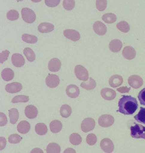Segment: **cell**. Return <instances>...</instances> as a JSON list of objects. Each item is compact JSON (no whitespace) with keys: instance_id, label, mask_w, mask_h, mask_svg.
<instances>
[{"instance_id":"cell-1","label":"cell","mask_w":145,"mask_h":153,"mask_svg":"<svg viewBox=\"0 0 145 153\" xmlns=\"http://www.w3.org/2000/svg\"><path fill=\"white\" fill-rule=\"evenodd\" d=\"M118 111L124 115H132L138 107L136 100L131 96H123L118 102Z\"/></svg>"},{"instance_id":"cell-2","label":"cell","mask_w":145,"mask_h":153,"mask_svg":"<svg viewBox=\"0 0 145 153\" xmlns=\"http://www.w3.org/2000/svg\"><path fill=\"white\" fill-rule=\"evenodd\" d=\"M131 136L133 138L145 140V127L138 124L133 125L131 127Z\"/></svg>"},{"instance_id":"cell-3","label":"cell","mask_w":145,"mask_h":153,"mask_svg":"<svg viewBox=\"0 0 145 153\" xmlns=\"http://www.w3.org/2000/svg\"><path fill=\"white\" fill-rule=\"evenodd\" d=\"M23 19L27 23H33L36 20V14L32 10L28 8H24L22 10Z\"/></svg>"},{"instance_id":"cell-4","label":"cell","mask_w":145,"mask_h":153,"mask_svg":"<svg viewBox=\"0 0 145 153\" xmlns=\"http://www.w3.org/2000/svg\"><path fill=\"white\" fill-rule=\"evenodd\" d=\"M74 73L77 78L81 81H87L89 78V73L87 69L81 65L76 66Z\"/></svg>"},{"instance_id":"cell-5","label":"cell","mask_w":145,"mask_h":153,"mask_svg":"<svg viewBox=\"0 0 145 153\" xmlns=\"http://www.w3.org/2000/svg\"><path fill=\"white\" fill-rule=\"evenodd\" d=\"M115 123V118L109 114L101 116L98 119V124L100 126L108 128L112 126Z\"/></svg>"},{"instance_id":"cell-6","label":"cell","mask_w":145,"mask_h":153,"mask_svg":"<svg viewBox=\"0 0 145 153\" xmlns=\"http://www.w3.org/2000/svg\"><path fill=\"white\" fill-rule=\"evenodd\" d=\"M96 126L95 121L91 117H88L82 121L81 128V130L85 132V133H88L89 131H91L94 129Z\"/></svg>"},{"instance_id":"cell-7","label":"cell","mask_w":145,"mask_h":153,"mask_svg":"<svg viewBox=\"0 0 145 153\" xmlns=\"http://www.w3.org/2000/svg\"><path fill=\"white\" fill-rule=\"evenodd\" d=\"M128 81L129 86L135 89L140 88L143 85V80L138 75L130 76Z\"/></svg>"},{"instance_id":"cell-8","label":"cell","mask_w":145,"mask_h":153,"mask_svg":"<svg viewBox=\"0 0 145 153\" xmlns=\"http://www.w3.org/2000/svg\"><path fill=\"white\" fill-rule=\"evenodd\" d=\"M100 146L103 151L107 153L112 152L115 149L113 141L109 138H105L102 140L100 143Z\"/></svg>"},{"instance_id":"cell-9","label":"cell","mask_w":145,"mask_h":153,"mask_svg":"<svg viewBox=\"0 0 145 153\" xmlns=\"http://www.w3.org/2000/svg\"><path fill=\"white\" fill-rule=\"evenodd\" d=\"M60 82L59 78L57 75L49 74L46 78V84L50 88H55L59 86Z\"/></svg>"},{"instance_id":"cell-10","label":"cell","mask_w":145,"mask_h":153,"mask_svg":"<svg viewBox=\"0 0 145 153\" xmlns=\"http://www.w3.org/2000/svg\"><path fill=\"white\" fill-rule=\"evenodd\" d=\"M93 30L99 36L105 35L107 31V27L104 23L97 21L93 24Z\"/></svg>"},{"instance_id":"cell-11","label":"cell","mask_w":145,"mask_h":153,"mask_svg":"<svg viewBox=\"0 0 145 153\" xmlns=\"http://www.w3.org/2000/svg\"><path fill=\"white\" fill-rule=\"evenodd\" d=\"M101 95L103 99L107 101H112L114 100L116 96L115 91H114L113 89L107 88L102 89L101 91Z\"/></svg>"},{"instance_id":"cell-12","label":"cell","mask_w":145,"mask_h":153,"mask_svg":"<svg viewBox=\"0 0 145 153\" xmlns=\"http://www.w3.org/2000/svg\"><path fill=\"white\" fill-rule=\"evenodd\" d=\"M23 89V86L19 82H15L10 83V84H8L6 87L5 89L6 91L9 93H16L19 91H21Z\"/></svg>"},{"instance_id":"cell-13","label":"cell","mask_w":145,"mask_h":153,"mask_svg":"<svg viewBox=\"0 0 145 153\" xmlns=\"http://www.w3.org/2000/svg\"><path fill=\"white\" fill-rule=\"evenodd\" d=\"M63 34L66 38L73 41H77L81 38L80 33L74 30H66L63 31Z\"/></svg>"},{"instance_id":"cell-14","label":"cell","mask_w":145,"mask_h":153,"mask_svg":"<svg viewBox=\"0 0 145 153\" xmlns=\"http://www.w3.org/2000/svg\"><path fill=\"white\" fill-rule=\"evenodd\" d=\"M122 54L123 57L125 59L128 60H132L135 58L136 51L133 47L128 46L124 48Z\"/></svg>"},{"instance_id":"cell-15","label":"cell","mask_w":145,"mask_h":153,"mask_svg":"<svg viewBox=\"0 0 145 153\" xmlns=\"http://www.w3.org/2000/svg\"><path fill=\"white\" fill-rule=\"evenodd\" d=\"M66 93L70 98H77L80 95V89L77 86L70 85L67 86Z\"/></svg>"},{"instance_id":"cell-16","label":"cell","mask_w":145,"mask_h":153,"mask_svg":"<svg viewBox=\"0 0 145 153\" xmlns=\"http://www.w3.org/2000/svg\"><path fill=\"white\" fill-rule=\"evenodd\" d=\"M11 61L13 65L18 68L24 66L25 63V60L24 57L22 54L19 53L13 54L11 58Z\"/></svg>"},{"instance_id":"cell-17","label":"cell","mask_w":145,"mask_h":153,"mask_svg":"<svg viewBox=\"0 0 145 153\" xmlns=\"http://www.w3.org/2000/svg\"><path fill=\"white\" fill-rule=\"evenodd\" d=\"M25 114L29 119H34L38 114V111L36 107L33 105L27 106L25 109Z\"/></svg>"},{"instance_id":"cell-18","label":"cell","mask_w":145,"mask_h":153,"mask_svg":"<svg viewBox=\"0 0 145 153\" xmlns=\"http://www.w3.org/2000/svg\"><path fill=\"white\" fill-rule=\"evenodd\" d=\"M61 66V62L58 58L51 59L48 62V69L52 72H58Z\"/></svg>"},{"instance_id":"cell-19","label":"cell","mask_w":145,"mask_h":153,"mask_svg":"<svg viewBox=\"0 0 145 153\" xmlns=\"http://www.w3.org/2000/svg\"><path fill=\"white\" fill-rule=\"evenodd\" d=\"M54 29V26L50 23H41L38 27V31L41 33H48L53 31Z\"/></svg>"},{"instance_id":"cell-20","label":"cell","mask_w":145,"mask_h":153,"mask_svg":"<svg viewBox=\"0 0 145 153\" xmlns=\"http://www.w3.org/2000/svg\"><path fill=\"white\" fill-rule=\"evenodd\" d=\"M123 79L122 76L118 74H115L112 76L109 80V84L112 88H116L122 85Z\"/></svg>"},{"instance_id":"cell-21","label":"cell","mask_w":145,"mask_h":153,"mask_svg":"<svg viewBox=\"0 0 145 153\" xmlns=\"http://www.w3.org/2000/svg\"><path fill=\"white\" fill-rule=\"evenodd\" d=\"M122 42L119 39H113L109 43V48L113 53L119 52L122 48Z\"/></svg>"},{"instance_id":"cell-22","label":"cell","mask_w":145,"mask_h":153,"mask_svg":"<svg viewBox=\"0 0 145 153\" xmlns=\"http://www.w3.org/2000/svg\"><path fill=\"white\" fill-rule=\"evenodd\" d=\"M30 129H31V125L26 121H21L18 124V127H17V129L18 132L22 134L28 133L30 131Z\"/></svg>"},{"instance_id":"cell-23","label":"cell","mask_w":145,"mask_h":153,"mask_svg":"<svg viewBox=\"0 0 145 153\" xmlns=\"http://www.w3.org/2000/svg\"><path fill=\"white\" fill-rule=\"evenodd\" d=\"M15 76L14 71L10 68L4 69L1 73V78L5 81H9L12 80Z\"/></svg>"},{"instance_id":"cell-24","label":"cell","mask_w":145,"mask_h":153,"mask_svg":"<svg viewBox=\"0 0 145 153\" xmlns=\"http://www.w3.org/2000/svg\"><path fill=\"white\" fill-rule=\"evenodd\" d=\"M62 128H63V124L60 121L54 120L50 123V131L53 133H58L60 131H61Z\"/></svg>"},{"instance_id":"cell-25","label":"cell","mask_w":145,"mask_h":153,"mask_svg":"<svg viewBox=\"0 0 145 153\" xmlns=\"http://www.w3.org/2000/svg\"><path fill=\"white\" fill-rule=\"evenodd\" d=\"M96 82L92 78H90L88 81L87 80V81L82 82L81 84V87L86 90L94 89L96 88Z\"/></svg>"},{"instance_id":"cell-26","label":"cell","mask_w":145,"mask_h":153,"mask_svg":"<svg viewBox=\"0 0 145 153\" xmlns=\"http://www.w3.org/2000/svg\"><path fill=\"white\" fill-rule=\"evenodd\" d=\"M72 113V109L70 106L68 105V104H64V105L61 106L60 108V114L62 117L67 118L70 117Z\"/></svg>"},{"instance_id":"cell-27","label":"cell","mask_w":145,"mask_h":153,"mask_svg":"<svg viewBox=\"0 0 145 153\" xmlns=\"http://www.w3.org/2000/svg\"><path fill=\"white\" fill-rule=\"evenodd\" d=\"M9 116L10 123L12 124H15L19 119L18 110L15 108H12L9 111Z\"/></svg>"},{"instance_id":"cell-28","label":"cell","mask_w":145,"mask_h":153,"mask_svg":"<svg viewBox=\"0 0 145 153\" xmlns=\"http://www.w3.org/2000/svg\"><path fill=\"white\" fill-rule=\"evenodd\" d=\"M46 152L48 153H59L61 152L60 146L57 143H51L48 145Z\"/></svg>"},{"instance_id":"cell-29","label":"cell","mask_w":145,"mask_h":153,"mask_svg":"<svg viewBox=\"0 0 145 153\" xmlns=\"http://www.w3.org/2000/svg\"><path fill=\"white\" fill-rule=\"evenodd\" d=\"M36 133L40 136L45 135L48 132V128L44 123H38L35 126Z\"/></svg>"},{"instance_id":"cell-30","label":"cell","mask_w":145,"mask_h":153,"mask_svg":"<svg viewBox=\"0 0 145 153\" xmlns=\"http://www.w3.org/2000/svg\"><path fill=\"white\" fill-rule=\"evenodd\" d=\"M102 19L108 24H112L116 22L117 17L113 13H106L102 16Z\"/></svg>"},{"instance_id":"cell-31","label":"cell","mask_w":145,"mask_h":153,"mask_svg":"<svg viewBox=\"0 0 145 153\" xmlns=\"http://www.w3.org/2000/svg\"><path fill=\"white\" fill-rule=\"evenodd\" d=\"M22 38L23 41L29 44H35L38 42V38L34 35H30L28 34H23Z\"/></svg>"},{"instance_id":"cell-32","label":"cell","mask_w":145,"mask_h":153,"mask_svg":"<svg viewBox=\"0 0 145 153\" xmlns=\"http://www.w3.org/2000/svg\"><path fill=\"white\" fill-rule=\"evenodd\" d=\"M23 53L26 56V57L27 59L30 62H33L36 59V55L35 53H34V51L31 49L30 48H26L23 50Z\"/></svg>"},{"instance_id":"cell-33","label":"cell","mask_w":145,"mask_h":153,"mask_svg":"<svg viewBox=\"0 0 145 153\" xmlns=\"http://www.w3.org/2000/svg\"><path fill=\"white\" fill-rule=\"evenodd\" d=\"M70 141L74 146H78L82 142V137L78 133H73L70 136Z\"/></svg>"},{"instance_id":"cell-34","label":"cell","mask_w":145,"mask_h":153,"mask_svg":"<svg viewBox=\"0 0 145 153\" xmlns=\"http://www.w3.org/2000/svg\"><path fill=\"white\" fill-rule=\"evenodd\" d=\"M116 27L120 31L125 33L129 32L130 30L129 24L127 22H125V21H122V22H119L116 25Z\"/></svg>"},{"instance_id":"cell-35","label":"cell","mask_w":145,"mask_h":153,"mask_svg":"<svg viewBox=\"0 0 145 153\" xmlns=\"http://www.w3.org/2000/svg\"><path fill=\"white\" fill-rule=\"evenodd\" d=\"M134 118L136 121L145 124V108H141L139 113L134 117Z\"/></svg>"},{"instance_id":"cell-36","label":"cell","mask_w":145,"mask_h":153,"mask_svg":"<svg viewBox=\"0 0 145 153\" xmlns=\"http://www.w3.org/2000/svg\"><path fill=\"white\" fill-rule=\"evenodd\" d=\"M30 100L29 97L25 95H18L13 98L11 102L12 103H18V102H26Z\"/></svg>"},{"instance_id":"cell-37","label":"cell","mask_w":145,"mask_h":153,"mask_svg":"<svg viewBox=\"0 0 145 153\" xmlns=\"http://www.w3.org/2000/svg\"><path fill=\"white\" fill-rule=\"evenodd\" d=\"M19 13L16 10H11L6 14V17L10 21H15L19 18Z\"/></svg>"},{"instance_id":"cell-38","label":"cell","mask_w":145,"mask_h":153,"mask_svg":"<svg viewBox=\"0 0 145 153\" xmlns=\"http://www.w3.org/2000/svg\"><path fill=\"white\" fill-rule=\"evenodd\" d=\"M63 6L66 10L71 11L75 6L74 0H64L63 3Z\"/></svg>"},{"instance_id":"cell-39","label":"cell","mask_w":145,"mask_h":153,"mask_svg":"<svg viewBox=\"0 0 145 153\" xmlns=\"http://www.w3.org/2000/svg\"><path fill=\"white\" fill-rule=\"evenodd\" d=\"M107 0H96V8L99 11H103L105 10L107 7Z\"/></svg>"},{"instance_id":"cell-40","label":"cell","mask_w":145,"mask_h":153,"mask_svg":"<svg viewBox=\"0 0 145 153\" xmlns=\"http://www.w3.org/2000/svg\"><path fill=\"white\" fill-rule=\"evenodd\" d=\"M22 141V137L17 134H11L8 137V141L11 144H18Z\"/></svg>"},{"instance_id":"cell-41","label":"cell","mask_w":145,"mask_h":153,"mask_svg":"<svg viewBox=\"0 0 145 153\" xmlns=\"http://www.w3.org/2000/svg\"><path fill=\"white\" fill-rule=\"evenodd\" d=\"M97 142V137L94 134H89L86 137V143L89 146L94 145Z\"/></svg>"},{"instance_id":"cell-42","label":"cell","mask_w":145,"mask_h":153,"mask_svg":"<svg viewBox=\"0 0 145 153\" xmlns=\"http://www.w3.org/2000/svg\"><path fill=\"white\" fill-rule=\"evenodd\" d=\"M61 0H45V3L48 7H56L60 3Z\"/></svg>"},{"instance_id":"cell-43","label":"cell","mask_w":145,"mask_h":153,"mask_svg":"<svg viewBox=\"0 0 145 153\" xmlns=\"http://www.w3.org/2000/svg\"><path fill=\"white\" fill-rule=\"evenodd\" d=\"M138 99L140 104L143 106H145V88L141 89L138 93Z\"/></svg>"},{"instance_id":"cell-44","label":"cell","mask_w":145,"mask_h":153,"mask_svg":"<svg viewBox=\"0 0 145 153\" xmlns=\"http://www.w3.org/2000/svg\"><path fill=\"white\" fill-rule=\"evenodd\" d=\"M10 54V51L8 50H5L0 53V62L3 63L5 61L7 60Z\"/></svg>"},{"instance_id":"cell-45","label":"cell","mask_w":145,"mask_h":153,"mask_svg":"<svg viewBox=\"0 0 145 153\" xmlns=\"http://www.w3.org/2000/svg\"><path fill=\"white\" fill-rule=\"evenodd\" d=\"M8 123L6 116L3 113H0V126H4Z\"/></svg>"},{"instance_id":"cell-46","label":"cell","mask_w":145,"mask_h":153,"mask_svg":"<svg viewBox=\"0 0 145 153\" xmlns=\"http://www.w3.org/2000/svg\"><path fill=\"white\" fill-rule=\"evenodd\" d=\"M6 144V139L3 137H0V150L2 151L5 147Z\"/></svg>"},{"instance_id":"cell-47","label":"cell","mask_w":145,"mask_h":153,"mask_svg":"<svg viewBox=\"0 0 145 153\" xmlns=\"http://www.w3.org/2000/svg\"><path fill=\"white\" fill-rule=\"evenodd\" d=\"M117 91L121 93H128L130 91V88L128 87H121L117 89Z\"/></svg>"},{"instance_id":"cell-48","label":"cell","mask_w":145,"mask_h":153,"mask_svg":"<svg viewBox=\"0 0 145 153\" xmlns=\"http://www.w3.org/2000/svg\"><path fill=\"white\" fill-rule=\"evenodd\" d=\"M31 152H32V153H33V152H41V153H43V151L42 150H41V149L35 148V149H33V150L31 151Z\"/></svg>"},{"instance_id":"cell-49","label":"cell","mask_w":145,"mask_h":153,"mask_svg":"<svg viewBox=\"0 0 145 153\" xmlns=\"http://www.w3.org/2000/svg\"><path fill=\"white\" fill-rule=\"evenodd\" d=\"M65 152H76V151L72 148H68L66 151H64V153H65Z\"/></svg>"},{"instance_id":"cell-50","label":"cell","mask_w":145,"mask_h":153,"mask_svg":"<svg viewBox=\"0 0 145 153\" xmlns=\"http://www.w3.org/2000/svg\"><path fill=\"white\" fill-rule=\"evenodd\" d=\"M31 1L34 3H38V2H40L41 0H31Z\"/></svg>"},{"instance_id":"cell-51","label":"cell","mask_w":145,"mask_h":153,"mask_svg":"<svg viewBox=\"0 0 145 153\" xmlns=\"http://www.w3.org/2000/svg\"><path fill=\"white\" fill-rule=\"evenodd\" d=\"M16 1L19 2V1H23V0H16Z\"/></svg>"}]
</instances>
